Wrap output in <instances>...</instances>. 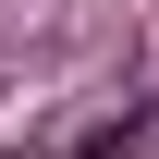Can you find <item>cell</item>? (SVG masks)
<instances>
[{
    "label": "cell",
    "instance_id": "cell-1",
    "mask_svg": "<svg viewBox=\"0 0 159 159\" xmlns=\"http://www.w3.org/2000/svg\"><path fill=\"white\" fill-rule=\"evenodd\" d=\"M159 135V110L135 98V86H122V110H98V122H74V135H61V159H135Z\"/></svg>",
    "mask_w": 159,
    "mask_h": 159
}]
</instances>
